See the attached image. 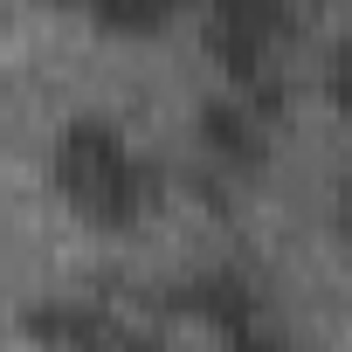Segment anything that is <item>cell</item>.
I'll use <instances>...</instances> for the list:
<instances>
[{"mask_svg": "<svg viewBox=\"0 0 352 352\" xmlns=\"http://www.w3.org/2000/svg\"><path fill=\"white\" fill-rule=\"evenodd\" d=\"M49 173H56V194L69 201V214L83 228H104V235H124L152 214L159 201V173L152 159L131 145V131L104 111H76L63 131H56V152H49Z\"/></svg>", "mask_w": 352, "mask_h": 352, "instance_id": "6da1fadb", "label": "cell"}, {"mask_svg": "<svg viewBox=\"0 0 352 352\" xmlns=\"http://www.w3.org/2000/svg\"><path fill=\"white\" fill-rule=\"evenodd\" d=\"M290 28H297V0H208V49L228 69V83L263 111H283Z\"/></svg>", "mask_w": 352, "mask_h": 352, "instance_id": "7a4b0ae2", "label": "cell"}, {"mask_svg": "<svg viewBox=\"0 0 352 352\" xmlns=\"http://www.w3.org/2000/svg\"><path fill=\"white\" fill-rule=\"evenodd\" d=\"M21 338L42 345V352H166L159 324H145L131 311H111V304H90V297L21 304Z\"/></svg>", "mask_w": 352, "mask_h": 352, "instance_id": "3957f363", "label": "cell"}, {"mask_svg": "<svg viewBox=\"0 0 352 352\" xmlns=\"http://www.w3.org/2000/svg\"><path fill=\"white\" fill-rule=\"evenodd\" d=\"M194 145H201L221 173H263V166H270V111L249 104L242 90L201 97V111H194Z\"/></svg>", "mask_w": 352, "mask_h": 352, "instance_id": "277c9868", "label": "cell"}, {"mask_svg": "<svg viewBox=\"0 0 352 352\" xmlns=\"http://www.w3.org/2000/svg\"><path fill=\"white\" fill-rule=\"evenodd\" d=\"M166 311L201 318V324L221 338V331H235L242 318L263 311V290H256L242 270H201V276H187V283H173V290H166Z\"/></svg>", "mask_w": 352, "mask_h": 352, "instance_id": "5b68a950", "label": "cell"}, {"mask_svg": "<svg viewBox=\"0 0 352 352\" xmlns=\"http://www.w3.org/2000/svg\"><path fill=\"white\" fill-rule=\"evenodd\" d=\"M90 21L111 28V35H159L180 8H194V0H83Z\"/></svg>", "mask_w": 352, "mask_h": 352, "instance_id": "8992f818", "label": "cell"}, {"mask_svg": "<svg viewBox=\"0 0 352 352\" xmlns=\"http://www.w3.org/2000/svg\"><path fill=\"white\" fill-rule=\"evenodd\" d=\"M221 352H304V345H297V338L270 318V304H263L256 318H242L235 331H221Z\"/></svg>", "mask_w": 352, "mask_h": 352, "instance_id": "52a82bcc", "label": "cell"}, {"mask_svg": "<svg viewBox=\"0 0 352 352\" xmlns=\"http://www.w3.org/2000/svg\"><path fill=\"white\" fill-rule=\"evenodd\" d=\"M318 90H324V104L352 124V35H338L331 49H324V69H318Z\"/></svg>", "mask_w": 352, "mask_h": 352, "instance_id": "ba28073f", "label": "cell"}, {"mask_svg": "<svg viewBox=\"0 0 352 352\" xmlns=\"http://www.w3.org/2000/svg\"><path fill=\"white\" fill-rule=\"evenodd\" d=\"M331 228H338V242L352 249V173L338 180V194H331Z\"/></svg>", "mask_w": 352, "mask_h": 352, "instance_id": "9c48e42d", "label": "cell"}, {"mask_svg": "<svg viewBox=\"0 0 352 352\" xmlns=\"http://www.w3.org/2000/svg\"><path fill=\"white\" fill-rule=\"evenodd\" d=\"M49 8H83V0H49Z\"/></svg>", "mask_w": 352, "mask_h": 352, "instance_id": "30bf717a", "label": "cell"}, {"mask_svg": "<svg viewBox=\"0 0 352 352\" xmlns=\"http://www.w3.org/2000/svg\"><path fill=\"white\" fill-rule=\"evenodd\" d=\"M0 28H8V0H0Z\"/></svg>", "mask_w": 352, "mask_h": 352, "instance_id": "8fae6325", "label": "cell"}, {"mask_svg": "<svg viewBox=\"0 0 352 352\" xmlns=\"http://www.w3.org/2000/svg\"><path fill=\"white\" fill-rule=\"evenodd\" d=\"M0 138H8V124H0Z\"/></svg>", "mask_w": 352, "mask_h": 352, "instance_id": "7c38bea8", "label": "cell"}]
</instances>
